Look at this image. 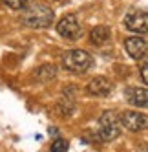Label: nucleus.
<instances>
[{
  "label": "nucleus",
  "mask_w": 148,
  "mask_h": 152,
  "mask_svg": "<svg viewBox=\"0 0 148 152\" xmlns=\"http://www.w3.org/2000/svg\"><path fill=\"white\" fill-rule=\"evenodd\" d=\"M55 20V13L53 9L44 6V4H33V6H26L22 9V17H20V22L29 26V28H48L51 26V22Z\"/></svg>",
  "instance_id": "1"
},
{
  "label": "nucleus",
  "mask_w": 148,
  "mask_h": 152,
  "mask_svg": "<svg viewBox=\"0 0 148 152\" xmlns=\"http://www.w3.org/2000/svg\"><path fill=\"white\" fill-rule=\"evenodd\" d=\"M91 55L84 50H68L62 55V68L71 73H84L91 66Z\"/></svg>",
  "instance_id": "2"
},
{
  "label": "nucleus",
  "mask_w": 148,
  "mask_h": 152,
  "mask_svg": "<svg viewBox=\"0 0 148 152\" xmlns=\"http://www.w3.org/2000/svg\"><path fill=\"white\" fill-rule=\"evenodd\" d=\"M121 119L113 110H104L99 117V136L102 141H113L121 136Z\"/></svg>",
  "instance_id": "3"
},
{
  "label": "nucleus",
  "mask_w": 148,
  "mask_h": 152,
  "mask_svg": "<svg viewBox=\"0 0 148 152\" xmlns=\"http://www.w3.org/2000/svg\"><path fill=\"white\" fill-rule=\"evenodd\" d=\"M57 33L66 40H77L82 33V28L79 24L77 17L75 15H64L60 18V22H57Z\"/></svg>",
  "instance_id": "4"
},
{
  "label": "nucleus",
  "mask_w": 148,
  "mask_h": 152,
  "mask_svg": "<svg viewBox=\"0 0 148 152\" xmlns=\"http://www.w3.org/2000/svg\"><path fill=\"white\" fill-rule=\"evenodd\" d=\"M124 26L126 29L133 31V33H144L148 28V15L144 9H132L124 17Z\"/></svg>",
  "instance_id": "5"
},
{
  "label": "nucleus",
  "mask_w": 148,
  "mask_h": 152,
  "mask_svg": "<svg viewBox=\"0 0 148 152\" xmlns=\"http://www.w3.org/2000/svg\"><path fill=\"white\" fill-rule=\"evenodd\" d=\"M119 119H121V126L128 128L130 132H141V130H144L146 125H148L146 115L141 114V112H133V110H128V112L121 114Z\"/></svg>",
  "instance_id": "6"
},
{
  "label": "nucleus",
  "mask_w": 148,
  "mask_h": 152,
  "mask_svg": "<svg viewBox=\"0 0 148 152\" xmlns=\"http://www.w3.org/2000/svg\"><path fill=\"white\" fill-rule=\"evenodd\" d=\"M113 90V84L106 79L102 77V75H97V77H93L88 86H86V92L91 95V97H110Z\"/></svg>",
  "instance_id": "7"
},
{
  "label": "nucleus",
  "mask_w": 148,
  "mask_h": 152,
  "mask_svg": "<svg viewBox=\"0 0 148 152\" xmlns=\"http://www.w3.org/2000/svg\"><path fill=\"white\" fill-rule=\"evenodd\" d=\"M124 48L128 51V55L135 61L146 57V40L143 37H128L124 40Z\"/></svg>",
  "instance_id": "8"
},
{
  "label": "nucleus",
  "mask_w": 148,
  "mask_h": 152,
  "mask_svg": "<svg viewBox=\"0 0 148 152\" xmlns=\"http://www.w3.org/2000/svg\"><path fill=\"white\" fill-rule=\"evenodd\" d=\"M124 97H126V101L130 104H133L137 108H146L148 106V92H146V88H139V86H135V88H126Z\"/></svg>",
  "instance_id": "9"
},
{
  "label": "nucleus",
  "mask_w": 148,
  "mask_h": 152,
  "mask_svg": "<svg viewBox=\"0 0 148 152\" xmlns=\"http://www.w3.org/2000/svg\"><path fill=\"white\" fill-rule=\"evenodd\" d=\"M110 39H112V31H110L108 26H97L95 29H91V33H90V40L93 42L95 46L106 44Z\"/></svg>",
  "instance_id": "10"
},
{
  "label": "nucleus",
  "mask_w": 148,
  "mask_h": 152,
  "mask_svg": "<svg viewBox=\"0 0 148 152\" xmlns=\"http://www.w3.org/2000/svg\"><path fill=\"white\" fill-rule=\"evenodd\" d=\"M55 73H57V68L53 66V64H44V66L37 72V75H38L40 81H49V79H53Z\"/></svg>",
  "instance_id": "11"
},
{
  "label": "nucleus",
  "mask_w": 148,
  "mask_h": 152,
  "mask_svg": "<svg viewBox=\"0 0 148 152\" xmlns=\"http://www.w3.org/2000/svg\"><path fill=\"white\" fill-rule=\"evenodd\" d=\"M68 148H70V143L62 137H57L51 143V152H68Z\"/></svg>",
  "instance_id": "12"
},
{
  "label": "nucleus",
  "mask_w": 148,
  "mask_h": 152,
  "mask_svg": "<svg viewBox=\"0 0 148 152\" xmlns=\"http://www.w3.org/2000/svg\"><path fill=\"white\" fill-rule=\"evenodd\" d=\"M2 2H4L7 7L15 9V11H22V9L29 4V0H2Z\"/></svg>",
  "instance_id": "13"
},
{
  "label": "nucleus",
  "mask_w": 148,
  "mask_h": 152,
  "mask_svg": "<svg viewBox=\"0 0 148 152\" xmlns=\"http://www.w3.org/2000/svg\"><path fill=\"white\" fill-rule=\"evenodd\" d=\"M141 79H143L144 84L148 83V66H146V64H143V66H141Z\"/></svg>",
  "instance_id": "14"
},
{
  "label": "nucleus",
  "mask_w": 148,
  "mask_h": 152,
  "mask_svg": "<svg viewBox=\"0 0 148 152\" xmlns=\"http://www.w3.org/2000/svg\"><path fill=\"white\" fill-rule=\"evenodd\" d=\"M49 134H53V136H59V130H57V128H51V126H49Z\"/></svg>",
  "instance_id": "15"
}]
</instances>
